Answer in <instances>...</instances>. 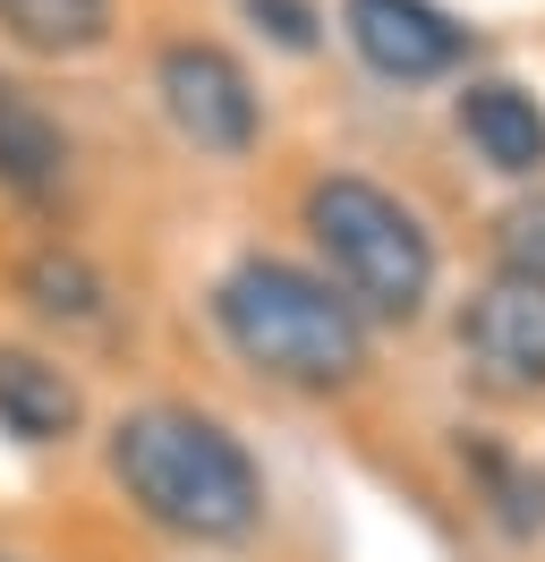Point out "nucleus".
Returning a JSON list of instances; mask_svg holds the SVG:
<instances>
[{"label":"nucleus","mask_w":545,"mask_h":562,"mask_svg":"<svg viewBox=\"0 0 545 562\" xmlns=\"http://www.w3.org/2000/svg\"><path fill=\"white\" fill-rule=\"evenodd\" d=\"M238 9H247L281 52H315V9H307V0H238Z\"/></svg>","instance_id":"13"},{"label":"nucleus","mask_w":545,"mask_h":562,"mask_svg":"<svg viewBox=\"0 0 545 562\" xmlns=\"http://www.w3.org/2000/svg\"><path fill=\"white\" fill-rule=\"evenodd\" d=\"M154 94H163L170 128L197 145V154H222L238 162L247 145H256V86L238 69L222 43H163V60H154Z\"/></svg>","instance_id":"4"},{"label":"nucleus","mask_w":545,"mask_h":562,"mask_svg":"<svg viewBox=\"0 0 545 562\" xmlns=\"http://www.w3.org/2000/svg\"><path fill=\"white\" fill-rule=\"evenodd\" d=\"M460 137H469L503 179H537L545 171V111H537V94L511 86V77H477L469 94H460Z\"/></svg>","instance_id":"7"},{"label":"nucleus","mask_w":545,"mask_h":562,"mask_svg":"<svg viewBox=\"0 0 545 562\" xmlns=\"http://www.w3.org/2000/svg\"><path fill=\"white\" fill-rule=\"evenodd\" d=\"M213 324L238 350V367H256L265 384L341 392L367 375V316L324 273L281 265V256H238L213 281Z\"/></svg>","instance_id":"2"},{"label":"nucleus","mask_w":545,"mask_h":562,"mask_svg":"<svg viewBox=\"0 0 545 562\" xmlns=\"http://www.w3.org/2000/svg\"><path fill=\"white\" fill-rule=\"evenodd\" d=\"M494 256H503V273L545 281V188H537V196H520V205L494 222Z\"/></svg>","instance_id":"12"},{"label":"nucleus","mask_w":545,"mask_h":562,"mask_svg":"<svg viewBox=\"0 0 545 562\" xmlns=\"http://www.w3.org/2000/svg\"><path fill=\"white\" fill-rule=\"evenodd\" d=\"M0 426L18 443H68L86 426V392L60 358L43 350H0Z\"/></svg>","instance_id":"8"},{"label":"nucleus","mask_w":545,"mask_h":562,"mask_svg":"<svg viewBox=\"0 0 545 562\" xmlns=\"http://www.w3.org/2000/svg\"><path fill=\"white\" fill-rule=\"evenodd\" d=\"M460 350H469L477 384L503 401H537L545 392V281L494 273L460 316Z\"/></svg>","instance_id":"5"},{"label":"nucleus","mask_w":545,"mask_h":562,"mask_svg":"<svg viewBox=\"0 0 545 562\" xmlns=\"http://www.w3.org/2000/svg\"><path fill=\"white\" fill-rule=\"evenodd\" d=\"M0 562H18V554H0Z\"/></svg>","instance_id":"14"},{"label":"nucleus","mask_w":545,"mask_h":562,"mask_svg":"<svg viewBox=\"0 0 545 562\" xmlns=\"http://www.w3.org/2000/svg\"><path fill=\"white\" fill-rule=\"evenodd\" d=\"M26 299H34L52 324H86V333H102V324H111V290H102L77 256H52V247L26 265Z\"/></svg>","instance_id":"11"},{"label":"nucleus","mask_w":545,"mask_h":562,"mask_svg":"<svg viewBox=\"0 0 545 562\" xmlns=\"http://www.w3.org/2000/svg\"><path fill=\"white\" fill-rule=\"evenodd\" d=\"M341 35L392 86H426V77L460 69V52H469V35L443 18L435 0H341Z\"/></svg>","instance_id":"6"},{"label":"nucleus","mask_w":545,"mask_h":562,"mask_svg":"<svg viewBox=\"0 0 545 562\" xmlns=\"http://www.w3.org/2000/svg\"><path fill=\"white\" fill-rule=\"evenodd\" d=\"M307 239L324 247L333 290L358 316H383V324L426 316V299H435V239H426V222L392 188H375L358 171L315 179L307 188Z\"/></svg>","instance_id":"3"},{"label":"nucleus","mask_w":545,"mask_h":562,"mask_svg":"<svg viewBox=\"0 0 545 562\" xmlns=\"http://www.w3.org/2000/svg\"><path fill=\"white\" fill-rule=\"evenodd\" d=\"M102 26H111V0H0V35L26 43V52H94Z\"/></svg>","instance_id":"10"},{"label":"nucleus","mask_w":545,"mask_h":562,"mask_svg":"<svg viewBox=\"0 0 545 562\" xmlns=\"http://www.w3.org/2000/svg\"><path fill=\"white\" fill-rule=\"evenodd\" d=\"M60 179H68V128L34 103L26 86H0V188L60 196Z\"/></svg>","instance_id":"9"},{"label":"nucleus","mask_w":545,"mask_h":562,"mask_svg":"<svg viewBox=\"0 0 545 562\" xmlns=\"http://www.w3.org/2000/svg\"><path fill=\"white\" fill-rule=\"evenodd\" d=\"M111 477L154 528L197 537V546H238L265 520V469L204 409H170V401L129 409L111 426Z\"/></svg>","instance_id":"1"}]
</instances>
